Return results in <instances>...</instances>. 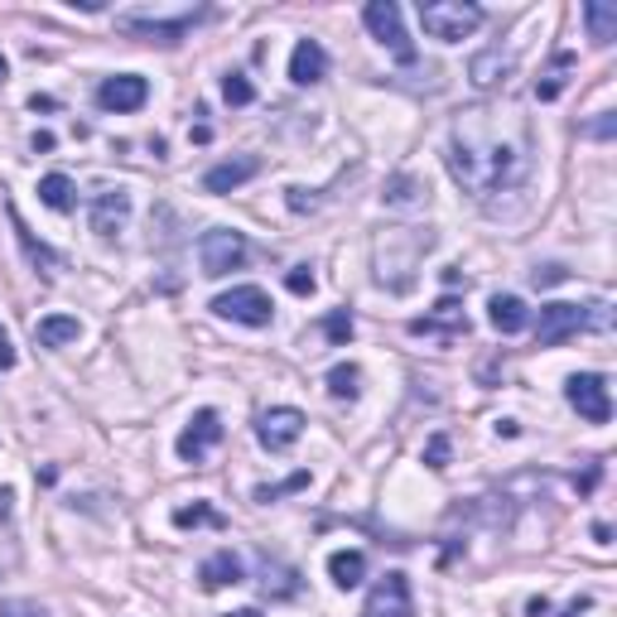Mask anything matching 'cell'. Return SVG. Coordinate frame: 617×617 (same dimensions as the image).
Segmentation results:
<instances>
[{
	"label": "cell",
	"mask_w": 617,
	"mask_h": 617,
	"mask_svg": "<svg viewBox=\"0 0 617 617\" xmlns=\"http://www.w3.org/2000/svg\"><path fill=\"white\" fill-rule=\"evenodd\" d=\"M526 130L502 136V116L492 112H468L449 136V174L468 193L488 198V193L516 188L526 179Z\"/></svg>",
	"instance_id": "6da1fadb"
},
{
	"label": "cell",
	"mask_w": 617,
	"mask_h": 617,
	"mask_svg": "<svg viewBox=\"0 0 617 617\" xmlns=\"http://www.w3.org/2000/svg\"><path fill=\"white\" fill-rule=\"evenodd\" d=\"M482 20L488 15H482V5H473V0H430V5H420V24L439 44L468 39L473 30H482Z\"/></svg>",
	"instance_id": "7a4b0ae2"
},
{
	"label": "cell",
	"mask_w": 617,
	"mask_h": 617,
	"mask_svg": "<svg viewBox=\"0 0 617 617\" xmlns=\"http://www.w3.org/2000/svg\"><path fill=\"white\" fill-rule=\"evenodd\" d=\"M362 24H367L372 39L391 48L401 64H415V44H410L405 20H401V5H396V0H367V10H362Z\"/></svg>",
	"instance_id": "3957f363"
},
{
	"label": "cell",
	"mask_w": 617,
	"mask_h": 617,
	"mask_svg": "<svg viewBox=\"0 0 617 617\" xmlns=\"http://www.w3.org/2000/svg\"><path fill=\"white\" fill-rule=\"evenodd\" d=\"M251 256V247H247V237L241 232H227V227H217V232H203L198 241V261H203V275L208 281H222V275H232L241 271Z\"/></svg>",
	"instance_id": "277c9868"
},
{
	"label": "cell",
	"mask_w": 617,
	"mask_h": 617,
	"mask_svg": "<svg viewBox=\"0 0 617 617\" xmlns=\"http://www.w3.org/2000/svg\"><path fill=\"white\" fill-rule=\"evenodd\" d=\"M213 313L217 319H232V323H247V329H265L275 319V305L261 285H237L227 295L213 299Z\"/></svg>",
	"instance_id": "5b68a950"
},
{
	"label": "cell",
	"mask_w": 617,
	"mask_h": 617,
	"mask_svg": "<svg viewBox=\"0 0 617 617\" xmlns=\"http://www.w3.org/2000/svg\"><path fill=\"white\" fill-rule=\"evenodd\" d=\"M198 20H203V10H184V15H174V20L116 15V30H121V34H130V39H145V44H164V48H174V44L184 39V34H188Z\"/></svg>",
	"instance_id": "8992f818"
},
{
	"label": "cell",
	"mask_w": 617,
	"mask_h": 617,
	"mask_svg": "<svg viewBox=\"0 0 617 617\" xmlns=\"http://www.w3.org/2000/svg\"><path fill=\"white\" fill-rule=\"evenodd\" d=\"M564 401H570L579 415L589 420V425H608V420H613L608 381H603L598 372H574V377L564 381Z\"/></svg>",
	"instance_id": "52a82bcc"
},
{
	"label": "cell",
	"mask_w": 617,
	"mask_h": 617,
	"mask_svg": "<svg viewBox=\"0 0 617 617\" xmlns=\"http://www.w3.org/2000/svg\"><path fill=\"white\" fill-rule=\"evenodd\" d=\"M305 425H309V420L299 415L295 405H275V410H265V415H261L256 439H261V449L285 454V449H295V444H299V434H305Z\"/></svg>",
	"instance_id": "ba28073f"
},
{
	"label": "cell",
	"mask_w": 617,
	"mask_h": 617,
	"mask_svg": "<svg viewBox=\"0 0 617 617\" xmlns=\"http://www.w3.org/2000/svg\"><path fill=\"white\" fill-rule=\"evenodd\" d=\"M362 617H415V598H410V579L401 570L381 574L377 589L367 598V613Z\"/></svg>",
	"instance_id": "9c48e42d"
},
{
	"label": "cell",
	"mask_w": 617,
	"mask_h": 617,
	"mask_svg": "<svg viewBox=\"0 0 617 617\" xmlns=\"http://www.w3.org/2000/svg\"><path fill=\"white\" fill-rule=\"evenodd\" d=\"M217 439H222V415H217V410H193V420L184 425V434H179L174 449H179L184 464H203Z\"/></svg>",
	"instance_id": "30bf717a"
},
{
	"label": "cell",
	"mask_w": 617,
	"mask_h": 617,
	"mask_svg": "<svg viewBox=\"0 0 617 617\" xmlns=\"http://www.w3.org/2000/svg\"><path fill=\"white\" fill-rule=\"evenodd\" d=\"M145 96H150V82L140 72H116V78H106L96 88V106L102 112H140Z\"/></svg>",
	"instance_id": "8fae6325"
},
{
	"label": "cell",
	"mask_w": 617,
	"mask_h": 617,
	"mask_svg": "<svg viewBox=\"0 0 617 617\" xmlns=\"http://www.w3.org/2000/svg\"><path fill=\"white\" fill-rule=\"evenodd\" d=\"M584 333V305H546L540 309V323H536V338L540 347H560L564 338Z\"/></svg>",
	"instance_id": "7c38bea8"
},
{
	"label": "cell",
	"mask_w": 617,
	"mask_h": 617,
	"mask_svg": "<svg viewBox=\"0 0 617 617\" xmlns=\"http://www.w3.org/2000/svg\"><path fill=\"white\" fill-rule=\"evenodd\" d=\"M130 222V193L126 188H106L92 198V232L96 237H116Z\"/></svg>",
	"instance_id": "4fadbf2b"
},
{
	"label": "cell",
	"mask_w": 617,
	"mask_h": 617,
	"mask_svg": "<svg viewBox=\"0 0 617 617\" xmlns=\"http://www.w3.org/2000/svg\"><path fill=\"white\" fill-rule=\"evenodd\" d=\"M329 78V54H323L319 39H299L295 54H289V82L299 88H313V82Z\"/></svg>",
	"instance_id": "5bb4252c"
},
{
	"label": "cell",
	"mask_w": 617,
	"mask_h": 617,
	"mask_svg": "<svg viewBox=\"0 0 617 617\" xmlns=\"http://www.w3.org/2000/svg\"><path fill=\"white\" fill-rule=\"evenodd\" d=\"M256 174H261V160H256V155H237V160L213 164L208 174H203V188H208V193H232V188H241L247 179H256Z\"/></svg>",
	"instance_id": "9a60e30c"
},
{
	"label": "cell",
	"mask_w": 617,
	"mask_h": 617,
	"mask_svg": "<svg viewBox=\"0 0 617 617\" xmlns=\"http://www.w3.org/2000/svg\"><path fill=\"white\" fill-rule=\"evenodd\" d=\"M198 579H203V589H208V594H217V589L241 584V579H247V564H241V555H237V550H213L208 560H203Z\"/></svg>",
	"instance_id": "2e32d148"
},
{
	"label": "cell",
	"mask_w": 617,
	"mask_h": 617,
	"mask_svg": "<svg viewBox=\"0 0 617 617\" xmlns=\"http://www.w3.org/2000/svg\"><path fill=\"white\" fill-rule=\"evenodd\" d=\"M410 333H415V338H434V333L458 338V333H468V319H464V309H458V299L444 295L439 305H434L430 319H415V323H410Z\"/></svg>",
	"instance_id": "e0dca14e"
},
{
	"label": "cell",
	"mask_w": 617,
	"mask_h": 617,
	"mask_svg": "<svg viewBox=\"0 0 617 617\" xmlns=\"http://www.w3.org/2000/svg\"><path fill=\"white\" fill-rule=\"evenodd\" d=\"M10 227H15V241H20V251H24V261H30V265H34V271H44V275H54V271H58V265H64V256H58V251H54V247H44V241H39V237H34V232H30V227H24V222H20V213H15V208H10Z\"/></svg>",
	"instance_id": "ac0fdd59"
},
{
	"label": "cell",
	"mask_w": 617,
	"mask_h": 617,
	"mask_svg": "<svg viewBox=\"0 0 617 617\" xmlns=\"http://www.w3.org/2000/svg\"><path fill=\"white\" fill-rule=\"evenodd\" d=\"M506 72H512V54H502V48H482V54L468 64V82L473 88H498V82H506Z\"/></svg>",
	"instance_id": "d6986e66"
},
{
	"label": "cell",
	"mask_w": 617,
	"mask_h": 617,
	"mask_svg": "<svg viewBox=\"0 0 617 617\" xmlns=\"http://www.w3.org/2000/svg\"><path fill=\"white\" fill-rule=\"evenodd\" d=\"M82 338V323L72 319V313H48V319L34 323V343L39 347H68Z\"/></svg>",
	"instance_id": "ffe728a7"
},
{
	"label": "cell",
	"mask_w": 617,
	"mask_h": 617,
	"mask_svg": "<svg viewBox=\"0 0 617 617\" xmlns=\"http://www.w3.org/2000/svg\"><path fill=\"white\" fill-rule=\"evenodd\" d=\"M488 319H492V329H498V333H506V338H512V333H522L526 323H530V309H526L516 295H492Z\"/></svg>",
	"instance_id": "44dd1931"
},
{
	"label": "cell",
	"mask_w": 617,
	"mask_h": 617,
	"mask_svg": "<svg viewBox=\"0 0 617 617\" xmlns=\"http://www.w3.org/2000/svg\"><path fill=\"white\" fill-rule=\"evenodd\" d=\"M329 579L338 589H357L367 579V555L362 550H333L329 555Z\"/></svg>",
	"instance_id": "7402d4cb"
},
{
	"label": "cell",
	"mask_w": 617,
	"mask_h": 617,
	"mask_svg": "<svg viewBox=\"0 0 617 617\" xmlns=\"http://www.w3.org/2000/svg\"><path fill=\"white\" fill-rule=\"evenodd\" d=\"M584 24H589V39H594L598 48H608L617 39V5H608V0H589Z\"/></svg>",
	"instance_id": "603a6c76"
},
{
	"label": "cell",
	"mask_w": 617,
	"mask_h": 617,
	"mask_svg": "<svg viewBox=\"0 0 617 617\" xmlns=\"http://www.w3.org/2000/svg\"><path fill=\"white\" fill-rule=\"evenodd\" d=\"M39 203L44 208H54V213H72L78 208V188H72L68 174H44L39 179Z\"/></svg>",
	"instance_id": "cb8c5ba5"
},
{
	"label": "cell",
	"mask_w": 617,
	"mask_h": 617,
	"mask_svg": "<svg viewBox=\"0 0 617 617\" xmlns=\"http://www.w3.org/2000/svg\"><path fill=\"white\" fill-rule=\"evenodd\" d=\"M570 72H574V54H555V64L536 82V102H555L564 92V82H570Z\"/></svg>",
	"instance_id": "d4e9b609"
},
{
	"label": "cell",
	"mask_w": 617,
	"mask_h": 617,
	"mask_svg": "<svg viewBox=\"0 0 617 617\" xmlns=\"http://www.w3.org/2000/svg\"><path fill=\"white\" fill-rule=\"evenodd\" d=\"M329 396H333V401H357V396H362V367H353V362H338V367L329 372Z\"/></svg>",
	"instance_id": "484cf974"
},
{
	"label": "cell",
	"mask_w": 617,
	"mask_h": 617,
	"mask_svg": "<svg viewBox=\"0 0 617 617\" xmlns=\"http://www.w3.org/2000/svg\"><path fill=\"white\" fill-rule=\"evenodd\" d=\"M425 184H420L415 174H396L391 184H386V203H391V208H415V203H425Z\"/></svg>",
	"instance_id": "4316f807"
},
{
	"label": "cell",
	"mask_w": 617,
	"mask_h": 617,
	"mask_svg": "<svg viewBox=\"0 0 617 617\" xmlns=\"http://www.w3.org/2000/svg\"><path fill=\"white\" fill-rule=\"evenodd\" d=\"M174 526L179 530H188V526H222V516H217L208 502H193V506H179V512H174Z\"/></svg>",
	"instance_id": "83f0119b"
},
{
	"label": "cell",
	"mask_w": 617,
	"mask_h": 617,
	"mask_svg": "<svg viewBox=\"0 0 617 617\" xmlns=\"http://www.w3.org/2000/svg\"><path fill=\"white\" fill-rule=\"evenodd\" d=\"M323 333H329L333 347H347V343H353V313H347V309H333L329 319H323Z\"/></svg>",
	"instance_id": "f1b7e54d"
},
{
	"label": "cell",
	"mask_w": 617,
	"mask_h": 617,
	"mask_svg": "<svg viewBox=\"0 0 617 617\" xmlns=\"http://www.w3.org/2000/svg\"><path fill=\"white\" fill-rule=\"evenodd\" d=\"M222 96H227V106H251V102H256V88H251L241 72H232V78L222 82Z\"/></svg>",
	"instance_id": "f546056e"
},
{
	"label": "cell",
	"mask_w": 617,
	"mask_h": 617,
	"mask_svg": "<svg viewBox=\"0 0 617 617\" xmlns=\"http://www.w3.org/2000/svg\"><path fill=\"white\" fill-rule=\"evenodd\" d=\"M0 617H48V608L34 598H5L0 603Z\"/></svg>",
	"instance_id": "4dcf8cb0"
},
{
	"label": "cell",
	"mask_w": 617,
	"mask_h": 617,
	"mask_svg": "<svg viewBox=\"0 0 617 617\" xmlns=\"http://www.w3.org/2000/svg\"><path fill=\"white\" fill-rule=\"evenodd\" d=\"M425 464L434 468V473H444V468H449V439H444V434H434V439L425 444Z\"/></svg>",
	"instance_id": "1f68e13d"
},
{
	"label": "cell",
	"mask_w": 617,
	"mask_h": 617,
	"mask_svg": "<svg viewBox=\"0 0 617 617\" xmlns=\"http://www.w3.org/2000/svg\"><path fill=\"white\" fill-rule=\"evenodd\" d=\"M285 285H289V295H299V299H305V295H313V285H319V281H313V271H309V265H295V271L285 275Z\"/></svg>",
	"instance_id": "d6a6232c"
},
{
	"label": "cell",
	"mask_w": 617,
	"mask_h": 617,
	"mask_svg": "<svg viewBox=\"0 0 617 617\" xmlns=\"http://www.w3.org/2000/svg\"><path fill=\"white\" fill-rule=\"evenodd\" d=\"M560 281H570V271H564V265H536V271H530V285H536V289H550Z\"/></svg>",
	"instance_id": "836d02e7"
},
{
	"label": "cell",
	"mask_w": 617,
	"mask_h": 617,
	"mask_svg": "<svg viewBox=\"0 0 617 617\" xmlns=\"http://www.w3.org/2000/svg\"><path fill=\"white\" fill-rule=\"evenodd\" d=\"M299 488H309V473H295L289 482H281V488H256V502H275V498H285V492H299Z\"/></svg>",
	"instance_id": "e575fe53"
},
{
	"label": "cell",
	"mask_w": 617,
	"mask_h": 617,
	"mask_svg": "<svg viewBox=\"0 0 617 617\" xmlns=\"http://www.w3.org/2000/svg\"><path fill=\"white\" fill-rule=\"evenodd\" d=\"M613 130H617V116L613 112H598V121H589V126H584V136L589 140H613Z\"/></svg>",
	"instance_id": "d590c367"
},
{
	"label": "cell",
	"mask_w": 617,
	"mask_h": 617,
	"mask_svg": "<svg viewBox=\"0 0 617 617\" xmlns=\"http://www.w3.org/2000/svg\"><path fill=\"white\" fill-rule=\"evenodd\" d=\"M15 367V343H10V333L0 329V372H10Z\"/></svg>",
	"instance_id": "8d00e7d4"
},
{
	"label": "cell",
	"mask_w": 617,
	"mask_h": 617,
	"mask_svg": "<svg viewBox=\"0 0 617 617\" xmlns=\"http://www.w3.org/2000/svg\"><path fill=\"white\" fill-rule=\"evenodd\" d=\"M498 434H506V439H516L522 430H516V420H498Z\"/></svg>",
	"instance_id": "74e56055"
},
{
	"label": "cell",
	"mask_w": 617,
	"mask_h": 617,
	"mask_svg": "<svg viewBox=\"0 0 617 617\" xmlns=\"http://www.w3.org/2000/svg\"><path fill=\"white\" fill-rule=\"evenodd\" d=\"M584 608H589V598H574L570 608H564V617H579V613H584Z\"/></svg>",
	"instance_id": "f35d334b"
},
{
	"label": "cell",
	"mask_w": 617,
	"mask_h": 617,
	"mask_svg": "<svg viewBox=\"0 0 617 617\" xmlns=\"http://www.w3.org/2000/svg\"><path fill=\"white\" fill-rule=\"evenodd\" d=\"M10 512V488H0V516Z\"/></svg>",
	"instance_id": "ab89813d"
},
{
	"label": "cell",
	"mask_w": 617,
	"mask_h": 617,
	"mask_svg": "<svg viewBox=\"0 0 617 617\" xmlns=\"http://www.w3.org/2000/svg\"><path fill=\"white\" fill-rule=\"evenodd\" d=\"M5 78H10V64H5V54H0V88H5Z\"/></svg>",
	"instance_id": "60d3db41"
},
{
	"label": "cell",
	"mask_w": 617,
	"mask_h": 617,
	"mask_svg": "<svg viewBox=\"0 0 617 617\" xmlns=\"http://www.w3.org/2000/svg\"><path fill=\"white\" fill-rule=\"evenodd\" d=\"M227 617H261L256 608H241V613H227Z\"/></svg>",
	"instance_id": "b9f144b4"
}]
</instances>
